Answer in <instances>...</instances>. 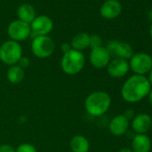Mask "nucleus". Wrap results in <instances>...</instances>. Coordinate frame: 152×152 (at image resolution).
Here are the masks:
<instances>
[{"instance_id": "8", "label": "nucleus", "mask_w": 152, "mask_h": 152, "mask_svg": "<svg viewBox=\"0 0 152 152\" xmlns=\"http://www.w3.org/2000/svg\"><path fill=\"white\" fill-rule=\"evenodd\" d=\"M111 56L115 58H121L124 60L130 59L133 55V49L132 46L125 42H121L117 40H112L108 42L107 48Z\"/></svg>"}, {"instance_id": "27", "label": "nucleus", "mask_w": 152, "mask_h": 152, "mask_svg": "<svg viewBox=\"0 0 152 152\" xmlns=\"http://www.w3.org/2000/svg\"><path fill=\"white\" fill-rule=\"evenodd\" d=\"M118 152H132V150L130 148H123Z\"/></svg>"}, {"instance_id": "30", "label": "nucleus", "mask_w": 152, "mask_h": 152, "mask_svg": "<svg viewBox=\"0 0 152 152\" xmlns=\"http://www.w3.org/2000/svg\"><path fill=\"white\" fill-rule=\"evenodd\" d=\"M151 130H152V125H151Z\"/></svg>"}, {"instance_id": "12", "label": "nucleus", "mask_w": 152, "mask_h": 152, "mask_svg": "<svg viewBox=\"0 0 152 152\" xmlns=\"http://www.w3.org/2000/svg\"><path fill=\"white\" fill-rule=\"evenodd\" d=\"M130 124L132 131L136 132V134H146L151 130L152 118L148 114L141 113L136 115Z\"/></svg>"}, {"instance_id": "14", "label": "nucleus", "mask_w": 152, "mask_h": 152, "mask_svg": "<svg viewBox=\"0 0 152 152\" xmlns=\"http://www.w3.org/2000/svg\"><path fill=\"white\" fill-rule=\"evenodd\" d=\"M121 10V4L117 0H107L102 5L100 8V14L105 19L112 20L116 18L120 15Z\"/></svg>"}, {"instance_id": "10", "label": "nucleus", "mask_w": 152, "mask_h": 152, "mask_svg": "<svg viewBox=\"0 0 152 152\" xmlns=\"http://www.w3.org/2000/svg\"><path fill=\"white\" fill-rule=\"evenodd\" d=\"M31 29L34 38L37 36H48L53 29V22L48 16L40 15L36 17L31 23Z\"/></svg>"}, {"instance_id": "7", "label": "nucleus", "mask_w": 152, "mask_h": 152, "mask_svg": "<svg viewBox=\"0 0 152 152\" xmlns=\"http://www.w3.org/2000/svg\"><path fill=\"white\" fill-rule=\"evenodd\" d=\"M7 33L12 40L16 42L25 40L31 34V24L20 20L14 21L9 24Z\"/></svg>"}, {"instance_id": "25", "label": "nucleus", "mask_w": 152, "mask_h": 152, "mask_svg": "<svg viewBox=\"0 0 152 152\" xmlns=\"http://www.w3.org/2000/svg\"><path fill=\"white\" fill-rule=\"evenodd\" d=\"M61 49L63 51V53H67L68 51H70L72 49V47H71V44L69 43H63L61 45Z\"/></svg>"}, {"instance_id": "13", "label": "nucleus", "mask_w": 152, "mask_h": 152, "mask_svg": "<svg viewBox=\"0 0 152 152\" xmlns=\"http://www.w3.org/2000/svg\"><path fill=\"white\" fill-rule=\"evenodd\" d=\"M130 126V121L124 115H115L108 124L110 133L115 137H120L125 134Z\"/></svg>"}, {"instance_id": "17", "label": "nucleus", "mask_w": 152, "mask_h": 152, "mask_svg": "<svg viewBox=\"0 0 152 152\" xmlns=\"http://www.w3.org/2000/svg\"><path fill=\"white\" fill-rule=\"evenodd\" d=\"M17 15L20 21L31 24L36 18V13L34 7L30 4H23L17 10Z\"/></svg>"}, {"instance_id": "18", "label": "nucleus", "mask_w": 152, "mask_h": 152, "mask_svg": "<svg viewBox=\"0 0 152 152\" xmlns=\"http://www.w3.org/2000/svg\"><path fill=\"white\" fill-rule=\"evenodd\" d=\"M71 47L72 49L78 51L86 49L90 47V35L85 32L76 34L71 41Z\"/></svg>"}, {"instance_id": "29", "label": "nucleus", "mask_w": 152, "mask_h": 152, "mask_svg": "<svg viewBox=\"0 0 152 152\" xmlns=\"http://www.w3.org/2000/svg\"><path fill=\"white\" fill-rule=\"evenodd\" d=\"M150 37L152 39V24H151V27H150Z\"/></svg>"}, {"instance_id": "20", "label": "nucleus", "mask_w": 152, "mask_h": 152, "mask_svg": "<svg viewBox=\"0 0 152 152\" xmlns=\"http://www.w3.org/2000/svg\"><path fill=\"white\" fill-rule=\"evenodd\" d=\"M15 152H38L35 146L31 143H23L17 147Z\"/></svg>"}, {"instance_id": "26", "label": "nucleus", "mask_w": 152, "mask_h": 152, "mask_svg": "<svg viewBox=\"0 0 152 152\" xmlns=\"http://www.w3.org/2000/svg\"><path fill=\"white\" fill-rule=\"evenodd\" d=\"M148 76L147 77V78H148V81L150 86L152 87V68H151V70L149 71V72H148Z\"/></svg>"}, {"instance_id": "28", "label": "nucleus", "mask_w": 152, "mask_h": 152, "mask_svg": "<svg viewBox=\"0 0 152 152\" xmlns=\"http://www.w3.org/2000/svg\"><path fill=\"white\" fill-rule=\"evenodd\" d=\"M148 101H149V103L152 105V89L149 91V92H148Z\"/></svg>"}, {"instance_id": "19", "label": "nucleus", "mask_w": 152, "mask_h": 152, "mask_svg": "<svg viewBox=\"0 0 152 152\" xmlns=\"http://www.w3.org/2000/svg\"><path fill=\"white\" fill-rule=\"evenodd\" d=\"M7 77L11 83L18 84L24 79V69H23L18 64L12 65L7 70Z\"/></svg>"}, {"instance_id": "24", "label": "nucleus", "mask_w": 152, "mask_h": 152, "mask_svg": "<svg viewBox=\"0 0 152 152\" xmlns=\"http://www.w3.org/2000/svg\"><path fill=\"white\" fill-rule=\"evenodd\" d=\"M130 122L134 118V116L136 115H135V112H134V110H132V109H131V108H129V109H126L125 111H124V113L123 114Z\"/></svg>"}, {"instance_id": "15", "label": "nucleus", "mask_w": 152, "mask_h": 152, "mask_svg": "<svg viewBox=\"0 0 152 152\" xmlns=\"http://www.w3.org/2000/svg\"><path fill=\"white\" fill-rule=\"evenodd\" d=\"M131 149L132 152H149L151 140L147 134H135L132 140Z\"/></svg>"}, {"instance_id": "5", "label": "nucleus", "mask_w": 152, "mask_h": 152, "mask_svg": "<svg viewBox=\"0 0 152 152\" xmlns=\"http://www.w3.org/2000/svg\"><path fill=\"white\" fill-rule=\"evenodd\" d=\"M31 50L38 58H48L54 53L55 43L48 36H37L31 42Z\"/></svg>"}, {"instance_id": "9", "label": "nucleus", "mask_w": 152, "mask_h": 152, "mask_svg": "<svg viewBox=\"0 0 152 152\" xmlns=\"http://www.w3.org/2000/svg\"><path fill=\"white\" fill-rule=\"evenodd\" d=\"M110 61L111 56L106 48L99 47L91 49V52L90 54V62L94 68H105L108 65Z\"/></svg>"}, {"instance_id": "1", "label": "nucleus", "mask_w": 152, "mask_h": 152, "mask_svg": "<svg viewBox=\"0 0 152 152\" xmlns=\"http://www.w3.org/2000/svg\"><path fill=\"white\" fill-rule=\"evenodd\" d=\"M151 86L146 76L133 74L124 83L121 88V96L128 103H138L146 97Z\"/></svg>"}, {"instance_id": "11", "label": "nucleus", "mask_w": 152, "mask_h": 152, "mask_svg": "<svg viewBox=\"0 0 152 152\" xmlns=\"http://www.w3.org/2000/svg\"><path fill=\"white\" fill-rule=\"evenodd\" d=\"M107 70L110 77L115 79L123 78L130 70L129 62L121 58H114L109 62L107 66Z\"/></svg>"}, {"instance_id": "23", "label": "nucleus", "mask_w": 152, "mask_h": 152, "mask_svg": "<svg viewBox=\"0 0 152 152\" xmlns=\"http://www.w3.org/2000/svg\"><path fill=\"white\" fill-rule=\"evenodd\" d=\"M0 152H15V148L8 144L0 145Z\"/></svg>"}, {"instance_id": "3", "label": "nucleus", "mask_w": 152, "mask_h": 152, "mask_svg": "<svg viewBox=\"0 0 152 152\" xmlns=\"http://www.w3.org/2000/svg\"><path fill=\"white\" fill-rule=\"evenodd\" d=\"M85 56L82 51L71 49L64 53L61 59V68L65 74L76 75L80 73L85 65Z\"/></svg>"}, {"instance_id": "6", "label": "nucleus", "mask_w": 152, "mask_h": 152, "mask_svg": "<svg viewBox=\"0 0 152 152\" xmlns=\"http://www.w3.org/2000/svg\"><path fill=\"white\" fill-rule=\"evenodd\" d=\"M129 66L134 74L145 76L152 68V57L146 53L133 54L130 58Z\"/></svg>"}, {"instance_id": "4", "label": "nucleus", "mask_w": 152, "mask_h": 152, "mask_svg": "<svg viewBox=\"0 0 152 152\" xmlns=\"http://www.w3.org/2000/svg\"><path fill=\"white\" fill-rule=\"evenodd\" d=\"M23 56V48L19 42L7 40L0 46V61L7 65L17 64Z\"/></svg>"}, {"instance_id": "2", "label": "nucleus", "mask_w": 152, "mask_h": 152, "mask_svg": "<svg viewBox=\"0 0 152 152\" xmlns=\"http://www.w3.org/2000/svg\"><path fill=\"white\" fill-rule=\"evenodd\" d=\"M110 95L103 91H96L88 95L84 101L86 112L95 117L105 115L111 106Z\"/></svg>"}, {"instance_id": "21", "label": "nucleus", "mask_w": 152, "mask_h": 152, "mask_svg": "<svg viewBox=\"0 0 152 152\" xmlns=\"http://www.w3.org/2000/svg\"><path fill=\"white\" fill-rule=\"evenodd\" d=\"M90 47L91 49L102 47V39L99 35H91L90 36Z\"/></svg>"}, {"instance_id": "22", "label": "nucleus", "mask_w": 152, "mask_h": 152, "mask_svg": "<svg viewBox=\"0 0 152 152\" xmlns=\"http://www.w3.org/2000/svg\"><path fill=\"white\" fill-rule=\"evenodd\" d=\"M17 64H18L19 66H21L23 69H24V68H26V67H28V66L30 65V59H29L28 57L23 56L20 58V60H19V62H18Z\"/></svg>"}, {"instance_id": "16", "label": "nucleus", "mask_w": 152, "mask_h": 152, "mask_svg": "<svg viewBox=\"0 0 152 152\" xmlns=\"http://www.w3.org/2000/svg\"><path fill=\"white\" fill-rule=\"evenodd\" d=\"M90 141L83 135H75L70 141V148L72 152H89Z\"/></svg>"}]
</instances>
